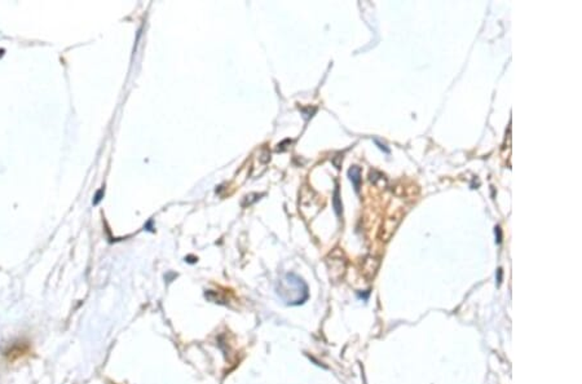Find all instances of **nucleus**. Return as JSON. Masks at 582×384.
Here are the masks:
<instances>
[{"label": "nucleus", "mask_w": 582, "mask_h": 384, "mask_svg": "<svg viewBox=\"0 0 582 384\" xmlns=\"http://www.w3.org/2000/svg\"><path fill=\"white\" fill-rule=\"evenodd\" d=\"M276 290L278 296L288 305H301L310 296L308 286L299 275L286 273L278 280Z\"/></svg>", "instance_id": "f257e3e1"}, {"label": "nucleus", "mask_w": 582, "mask_h": 384, "mask_svg": "<svg viewBox=\"0 0 582 384\" xmlns=\"http://www.w3.org/2000/svg\"><path fill=\"white\" fill-rule=\"evenodd\" d=\"M348 177L352 182V185L355 188V192H360V188H361V168L359 166H352L348 170Z\"/></svg>", "instance_id": "f03ea898"}, {"label": "nucleus", "mask_w": 582, "mask_h": 384, "mask_svg": "<svg viewBox=\"0 0 582 384\" xmlns=\"http://www.w3.org/2000/svg\"><path fill=\"white\" fill-rule=\"evenodd\" d=\"M333 206H334V209H336V212H337L338 216H340V214H342V202H340V198H339V188L336 189V192H334V198H333Z\"/></svg>", "instance_id": "7ed1b4c3"}, {"label": "nucleus", "mask_w": 582, "mask_h": 384, "mask_svg": "<svg viewBox=\"0 0 582 384\" xmlns=\"http://www.w3.org/2000/svg\"><path fill=\"white\" fill-rule=\"evenodd\" d=\"M496 241H497V243H501V241H502V232H501L500 227H496Z\"/></svg>", "instance_id": "20e7f679"}, {"label": "nucleus", "mask_w": 582, "mask_h": 384, "mask_svg": "<svg viewBox=\"0 0 582 384\" xmlns=\"http://www.w3.org/2000/svg\"><path fill=\"white\" fill-rule=\"evenodd\" d=\"M102 195H104V191L101 189V191H99V192H97V194H96V198H95V201H93V203H95V205H97V203H99V202L101 201Z\"/></svg>", "instance_id": "39448f33"}]
</instances>
